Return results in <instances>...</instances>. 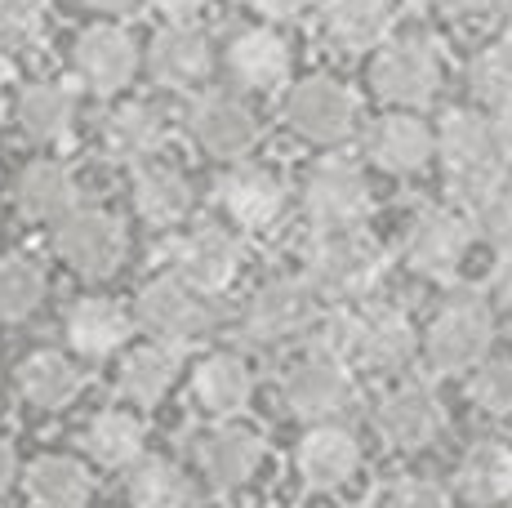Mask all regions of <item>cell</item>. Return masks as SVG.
Segmentation results:
<instances>
[{"label": "cell", "instance_id": "obj_1", "mask_svg": "<svg viewBox=\"0 0 512 508\" xmlns=\"http://www.w3.org/2000/svg\"><path fill=\"white\" fill-rule=\"evenodd\" d=\"M437 152L446 161V183L459 201L468 205H486L490 192L504 183V152L495 143V121H486L481 112H446L437 130Z\"/></svg>", "mask_w": 512, "mask_h": 508}, {"label": "cell", "instance_id": "obj_2", "mask_svg": "<svg viewBox=\"0 0 512 508\" xmlns=\"http://www.w3.org/2000/svg\"><path fill=\"white\" fill-rule=\"evenodd\" d=\"M419 348V335L410 326L406 312L397 308H374L357 312V317H339L326 330V348L321 353L339 361H361L370 370H401Z\"/></svg>", "mask_w": 512, "mask_h": 508}, {"label": "cell", "instance_id": "obj_3", "mask_svg": "<svg viewBox=\"0 0 512 508\" xmlns=\"http://www.w3.org/2000/svg\"><path fill=\"white\" fill-rule=\"evenodd\" d=\"M495 339V312L481 295H450L441 312L432 317L428 335H423V353L432 370L441 375H459V370H477L486 361V348Z\"/></svg>", "mask_w": 512, "mask_h": 508}, {"label": "cell", "instance_id": "obj_4", "mask_svg": "<svg viewBox=\"0 0 512 508\" xmlns=\"http://www.w3.org/2000/svg\"><path fill=\"white\" fill-rule=\"evenodd\" d=\"M379 272H383V250L361 228H343V232H317L303 277L321 299H361L379 281Z\"/></svg>", "mask_w": 512, "mask_h": 508}, {"label": "cell", "instance_id": "obj_5", "mask_svg": "<svg viewBox=\"0 0 512 508\" xmlns=\"http://www.w3.org/2000/svg\"><path fill=\"white\" fill-rule=\"evenodd\" d=\"M321 317V295L308 286V277H277L250 295L241 312V335L259 348H285L294 339L312 335Z\"/></svg>", "mask_w": 512, "mask_h": 508}, {"label": "cell", "instance_id": "obj_6", "mask_svg": "<svg viewBox=\"0 0 512 508\" xmlns=\"http://www.w3.org/2000/svg\"><path fill=\"white\" fill-rule=\"evenodd\" d=\"M134 321L156 339V344H192V339L210 335L219 312H214V299L201 295L196 286H187L183 277L165 272V277H152L134 299Z\"/></svg>", "mask_w": 512, "mask_h": 508}, {"label": "cell", "instance_id": "obj_7", "mask_svg": "<svg viewBox=\"0 0 512 508\" xmlns=\"http://www.w3.org/2000/svg\"><path fill=\"white\" fill-rule=\"evenodd\" d=\"M285 121L299 139L334 148V143H348L357 134L361 103L352 94V85L334 81V76H308L285 99Z\"/></svg>", "mask_w": 512, "mask_h": 508}, {"label": "cell", "instance_id": "obj_8", "mask_svg": "<svg viewBox=\"0 0 512 508\" xmlns=\"http://www.w3.org/2000/svg\"><path fill=\"white\" fill-rule=\"evenodd\" d=\"M441 76V54L428 36H397L370 67V85L392 107H428L441 90Z\"/></svg>", "mask_w": 512, "mask_h": 508}, {"label": "cell", "instance_id": "obj_9", "mask_svg": "<svg viewBox=\"0 0 512 508\" xmlns=\"http://www.w3.org/2000/svg\"><path fill=\"white\" fill-rule=\"evenodd\" d=\"M54 250L76 277L103 281V277H112L125 259V228H121V219H112L107 210L81 205V210H72L54 228Z\"/></svg>", "mask_w": 512, "mask_h": 508}, {"label": "cell", "instance_id": "obj_10", "mask_svg": "<svg viewBox=\"0 0 512 508\" xmlns=\"http://www.w3.org/2000/svg\"><path fill=\"white\" fill-rule=\"evenodd\" d=\"M370 210V183L352 161H330L312 165L303 179V214L317 232H343L357 228Z\"/></svg>", "mask_w": 512, "mask_h": 508}, {"label": "cell", "instance_id": "obj_11", "mask_svg": "<svg viewBox=\"0 0 512 508\" xmlns=\"http://www.w3.org/2000/svg\"><path fill=\"white\" fill-rule=\"evenodd\" d=\"M174 277H183L187 286H196L201 295H223L241 272V246L228 228L219 223H196L192 232H183L170 250Z\"/></svg>", "mask_w": 512, "mask_h": 508}, {"label": "cell", "instance_id": "obj_12", "mask_svg": "<svg viewBox=\"0 0 512 508\" xmlns=\"http://www.w3.org/2000/svg\"><path fill=\"white\" fill-rule=\"evenodd\" d=\"M187 134H192V143L205 156L241 161L259 143V116L236 94H201V99L187 107Z\"/></svg>", "mask_w": 512, "mask_h": 508}, {"label": "cell", "instance_id": "obj_13", "mask_svg": "<svg viewBox=\"0 0 512 508\" xmlns=\"http://www.w3.org/2000/svg\"><path fill=\"white\" fill-rule=\"evenodd\" d=\"M281 397L294 415L312 419V424H330L334 415H343L352 402V375L348 361L330 357V353H312L299 366L285 370Z\"/></svg>", "mask_w": 512, "mask_h": 508}, {"label": "cell", "instance_id": "obj_14", "mask_svg": "<svg viewBox=\"0 0 512 508\" xmlns=\"http://www.w3.org/2000/svg\"><path fill=\"white\" fill-rule=\"evenodd\" d=\"M192 455H196L201 477L214 486V491H236V486H245L254 473H259L268 446H263V437L254 433V428L219 424V428H210L205 437H196Z\"/></svg>", "mask_w": 512, "mask_h": 508}, {"label": "cell", "instance_id": "obj_15", "mask_svg": "<svg viewBox=\"0 0 512 508\" xmlns=\"http://www.w3.org/2000/svg\"><path fill=\"white\" fill-rule=\"evenodd\" d=\"M72 58H76L81 81L94 94H121L134 81V72H139V45H134L130 32H121L112 23L85 27Z\"/></svg>", "mask_w": 512, "mask_h": 508}, {"label": "cell", "instance_id": "obj_16", "mask_svg": "<svg viewBox=\"0 0 512 508\" xmlns=\"http://www.w3.org/2000/svg\"><path fill=\"white\" fill-rule=\"evenodd\" d=\"M219 205L241 232H263L281 219L285 188L268 165H232L219 183Z\"/></svg>", "mask_w": 512, "mask_h": 508}, {"label": "cell", "instance_id": "obj_17", "mask_svg": "<svg viewBox=\"0 0 512 508\" xmlns=\"http://www.w3.org/2000/svg\"><path fill=\"white\" fill-rule=\"evenodd\" d=\"M147 67H152L156 85H165V90H201L214 72V45L196 27L174 23L165 32H156L152 50H147Z\"/></svg>", "mask_w": 512, "mask_h": 508}, {"label": "cell", "instance_id": "obj_18", "mask_svg": "<svg viewBox=\"0 0 512 508\" xmlns=\"http://www.w3.org/2000/svg\"><path fill=\"white\" fill-rule=\"evenodd\" d=\"M468 223L455 210H423L406 232V263L419 277H450L468 254Z\"/></svg>", "mask_w": 512, "mask_h": 508}, {"label": "cell", "instance_id": "obj_19", "mask_svg": "<svg viewBox=\"0 0 512 508\" xmlns=\"http://www.w3.org/2000/svg\"><path fill=\"white\" fill-rule=\"evenodd\" d=\"M374 428L397 451H423L441 433V402L423 384L392 388L379 402V410H374Z\"/></svg>", "mask_w": 512, "mask_h": 508}, {"label": "cell", "instance_id": "obj_20", "mask_svg": "<svg viewBox=\"0 0 512 508\" xmlns=\"http://www.w3.org/2000/svg\"><path fill=\"white\" fill-rule=\"evenodd\" d=\"M294 468L312 491H339L343 482H352L361 468V446L348 428L339 424H312V433H303L299 451H294Z\"/></svg>", "mask_w": 512, "mask_h": 508}, {"label": "cell", "instance_id": "obj_21", "mask_svg": "<svg viewBox=\"0 0 512 508\" xmlns=\"http://www.w3.org/2000/svg\"><path fill=\"white\" fill-rule=\"evenodd\" d=\"M294 54L277 27H245L228 45V72L241 90H277L290 81Z\"/></svg>", "mask_w": 512, "mask_h": 508}, {"label": "cell", "instance_id": "obj_22", "mask_svg": "<svg viewBox=\"0 0 512 508\" xmlns=\"http://www.w3.org/2000/svg\"><path fill=\"white\" fill-rule=\"evenodd\" d=\"M130 326H134V317L116 304V299L85 295V299H76V304L67 308L63 335L81 357L103 361V357H112L125 339H130Z\"/></svg>", "mask_w": 512, "mask_h": 508}, {"label": "cell", "instance_id": "obj_23", "mask_svg": "<svg viewBox=\"0 0 512 508\" xmlns=\"http://www.w3.org/2000/svg\"><path fill=\"white\" fill-rule=\"evenodd\" d=\"M366 148H370V161L383 165L388 174H415L432 161V152H437V134H432L419 116L392 112V116H383V121H374Z\"/></svg>", "mask_w": 512, "mask_h": 508}, {"label": "cell", "instance_id": "obj_24", "mask_svg": "<svg viewBox=\"0 0 512 508\" xmlns=\"http://www.w3.org/2000/svg\"><path fill=\"white\" fill-rule=\"evenodd\" d=\"M18 210L27 219L63 223L72 210H81V179L63 161H32L18 174Z\"/></svg>", "mask_w": 512, "mask_h": 508}, {"label": "cell", "instance_id": "obj_25", "mask_svg": "<svg viewBox=\"0 0 512 508\" xmlns=\"http://www.w3.org/2000/svg\"><path fill=\"white\" fill-rule=\"evenodd\" d=\"M81 116V99L67 81H36L18 99V125L32 143H67Z\"/></svg>", "mask_w": 512, "mask_h": 508}, {"label": "cell", "instance_id": "obj_26", "mask_svg": "<svg viewBox=\"0 0 512 508\" xmlns=\"http://www.w3.org/2000/svg\"><path fill=\"white\" fill-rule=\"evenodd\" d=\"M455 486L468 504L477 508H504L512 500V446L508 442H486L468 446V455L459 459Z\"/></svg>", "mask_w": 512, "mask_h": 508}, {"label": "cell", "instance_id": "obj_27", "mask_svg": "<svg viewBox=\"0 0 512 508\" xmlns=\"http://www.w3.org/2000/svg\"><path fill=\"white\" fill-rule=\"evenodd\" d=\"M392 0H326L321 9V27L339 50H374L383 36L392 32Z\"/></svg>", "mask_w": 512, "mask_h": 508}, {"label": "cell", "instance_id": "obj_28", "mask_svg": "<svg viewBox=\"0 0 512 508\" xmlns=\"http://www.w3.org/2000/svg\"><path fill=\"white\" fill-rule=\"evenodd\" d=\"M192 393L210 415H236V410H245L254 397L250 361L236 357V353H210L201 366H196Z\"/></svg>", "mask_w": 512, "mask_h": 508}, {"label": "cell", "instance_id": "obj_29", "mask_svg": "<svg viewBox=\"0 0 512 508\" xmlns=\"http://www.w3.org/2000/svg\"><path fill=\"white\" fill-rule=\"evenodd\" d=\"M130 197H134V210H139L147 223L170 228V223H179L183 214L192 210V183H187L183 170H174V165L147 161L134 170Z\"/></svg>", "mask_w": 512, "mask_h": 508}, {"label": "cell", "instance_id": "obj_30", "mask_svg": "<svg viewBox=\"0 0 512 508\" xmlns=\"http://www.w3.org/2000/svg\"><path fill=\"white\" fill-rule=\"evenodd\" d=\"M90 491L94 477L76 455H41L27 464V495L41 508H81Z\"/></svg>", "mask_w": 512, "mask_h": 508}, {"label": "cell", "instance_id": "obj_31", "mask_svg": "<svg viewBox=\"0 0 512 508\" xmlns=\"http://www.w3.org/2000/svg\"><path fill=\"white\" fill-rule=\"evenodd\" d=\"M18 388L36 410H58L81 393V366L67 353L45 348V353H32L18 366Z\"/></svg>", "mask_w": 512, "mask_h": 508}, {"label": "cell", "instance_id": "obj_32", "mask_svg": "<svg viewBox=\"0 0 512 508\" xmlns=\"http://www.w3.org/2000/svg\"><path fill=\"white\" fill-rule=\"evenodd\" d=\"M143 446H147V428L130 410H103V415L90 419V428H85V451L103 468L143 464Z\"/></svg>", "mask_w": 512, "mask_h": 508}, {"label": "cell", "instance_id": "obj_33", "mask_svg": "<svg viewBox=\"0 0 512 508\" xmlns=\"http://www.w3.org/2000/svg\"><path fill=\"white\" fill-rule=\"evenodd\" d=\"M179 379V348L170 344H143L121 361V393L134 406H156Z\"/></svg>", "mask_w": 512, "mask_h": 508}, {"label": "cell", "instance_id": "obj_34", "mask_svg": "<svg viewBox=\"0 0 512 508\" xmlns=\"http://www.w3.org/2000/svg\"><path fill=\"white\" fill-rule=\"evenodd\" d=\"M130 504L134 508H196V486L170 459H143L130 468Z\"/></svg>", "mask_w": 512, "mask_h": 508}, {"label": "cell", "instance_id": "obj_35", "mask_svg": "<svg viewBox=\"0 0 512 508\" xmlns=\"http://www.w3.org/2000/svg\"><path fill=\"white\" fill-rule=\"evenodd\" d=\"M161 143H165V121L152 103H125L107 121V148L130 165H147Z\"/></svg>", "mask_w": 512, "mask_h": 508}, {"label": "cell", "instance_id": "obj_36", "mask_svg": "<svg viewBox=\"0 0 512 508\" xmlns=\"http://www.w3.org/2000/svg\"><path fill=\"white\" fill-rule=\"evenodd\" d=\"M45 304V272L27 254L0 259V321H27Z\"/></svg>", "mask_w": 512, "mask_h": 508}, {"label": "cell", "instance_id": "obj_37", "mask_svg": "<svg viewBox=\"0 0 512 508\" xmlns=\"http://www.w3.org/2000/svg\"><path fill=\"white\" fill-rule=\"evenodd\" d=\"M468 81H472V94L481 103H490L495 112L512 107V41H495L486 45L468 67Z\"/></svg>", "mask_w": 512, "mask_h": 508}, {"label": "cell", "instance_id": "obj_38", "mask_svg": "<svg viewBox=\"0 0 512 508\" xmlns=\"http://www.w3.org/2000/svg\"><path fill=\"white\" fill-rule=\"evenodd\" d=\"M41 0H0V54H23L41 41Z\"/></svg>", "mask_w": 512, "mask_h": 508}, {"label": "cell", "instance_id": "obj_39", "mask_svg": "<svg viewBox=\"0 0 512 508\" xmlns=\"http://www.w3.org/2000/svg\"><path fill=\"white\" fill-rule=\"evenodd\" d=\"M468 397L486 410V415H508L512 410V361L508 357L481 361L468 379Z\"/></svg>", "mask_w": 512, "mask_h": 508}, {"label": "cell", "instance_id": "obj_40", "mask_svg": "<svg viewBox=\"0 0 512 508\" xmlns=\"http://www.w3.org/2000/svg\"><path fill=\"white\" fill-rule=\"evenodd\" d=\"M477 219H481V232H486L495 246L512 250V179H504L490 192V201L477 210Z\"/></svg>", "mask_w": 512, "mask_h": 508}, {"label": "cell", "instance_id": "obj_41", "mask_svg": "<svg viewBox=\"0 0 512 508\" xmlns=\"http://www.w3.org/2000/svg\"><path fill=\"white\" fill-rule=\"evenodd\" d=\"M383 508H450V500L441 486L406 477V482H397L388 495H383Z\"/></svg>", "mask_w": 512, "mask_h": 508}, {"label": "cell", "instance_id": "obj_42", "mask_svg": "<svg viewBox=\"0 0 512 508\" xmlns=\"http://www.w3.org/2000/svg\"><path fill=\"white\" fill-rule=\"evenodd\" d=\"M254 14H263L268 23H294L308 9V0H250Z\"/></svg>", "mask_w": 512, "mask_h": 508}, {"label": "cell", "instance_id": "obj_43", "mask_svg": "<svg viewBox=\"0 0 512 508\" xmlns=\"http://www.w3.org/2000/svg\"><path fill=\"white\" fill-rule=\"evenodd\" d=\"M495 304L512 312V250H504L495 263Z\"/></svg>", "mask_w": 512, "mask_h": 508}, {"label": "cell", "instance_id": "obj_44", "mask_svg": "<svg viewBox=\"0 0 512 508\" xmlns=\"http://www.w3.org/2000/svg\"><path fill=\"white\" fill-rule=\"evenodd\" d=\"M152 5L161 9L165 18H174V23H187V18H196L205 5H210V0H152Z\"/></svg>", "mask_w": 512, "mask_h": 508}, {"label": "cell", "instance_id": "obj_45", "mask_svg": "<svg viewBox=\"0 0 512 508\" xmlns=\"http://www.w3.org/2000/svg\"><path fill=\"white\" fill-rule=\"evenodd\" d=\"M14 477H18V451L9 437H0V495L14 486Z\"/></svg>", "mask_w": 512, "mask_h": 508}, {"label": "cell", "instance_id": "obj_46", "mask_svg": "<svg viewBox=\"0 0 512 508\" xmlns=\"http://www.w3.org/2000/svg\"><path fill=\"white\" fill-rule=\"evenodd\" d=\"M495 143H499V152H504V161L512 165V107L495 112Z\"/></svg>", "mask_w": 512, "mask_h": 508}, {"label": "cell", "instance_id": "obj_47", "mask_svg": "<svg viewBox=\"0 0 512 508\" xmlns=\"http://www.w3.org/2000/svg\"><path fill=\"white\" fill-rule=\"evenodd\" d=\"M446 14H486V9H495L499 0H437Z\"/></svg>", "mask_w": 512, "mask_h": 508}, {"label": "cell", "instance_id": "obj_48", "mask_svg": "<svg viewBox=\"0 0 512 508\" xmlns=\"http://www.w3.org/2000/svg\"><path fill=\"white\" fill-rule=\"evenodd\" d=\"M90 9H98V14H130L139 0H85Z\"/></svg>", "mask_w": 512, "mask_h": 508}, {"label": "cell", "instance_id": "obj_49", "mask_svg": "<svg viewBox=\"0 0 512 508\" xmlns=\"http://www.w3.org/2000/svg\"><path fill=\"white\" fill-rule=\"evenodd\" d=\"M0 121H5V94H0Z\"/></svg>", "mask_w": 512, "mask_h": 508}, {"label": "cell", "instance_id": "obj_50", "mask_svg": "<svg viewBox=\"0 0 512 508\" xmlns=\"http://www.w3.org/2000/svg\"><path fill=\"white\" fill-rule=\"evenodd\" d=\"M508 27H512V0H508Z\"/></svg>", "mask_w": 512, "mask_h": 508}, {"label": "cell", "instance_id": "obj_51", "mask_svg": "<svg viewBox=\"0 0 512 508\" xmlns=\"http://www.w3.org/2000/svg\"><path fill=\"white\" fill-rule=\"evenodd\" d=\"M504 508H512V504H504Z\"/></svg>", "mask_w": 512, "mask_h": 508}]
</instances>
